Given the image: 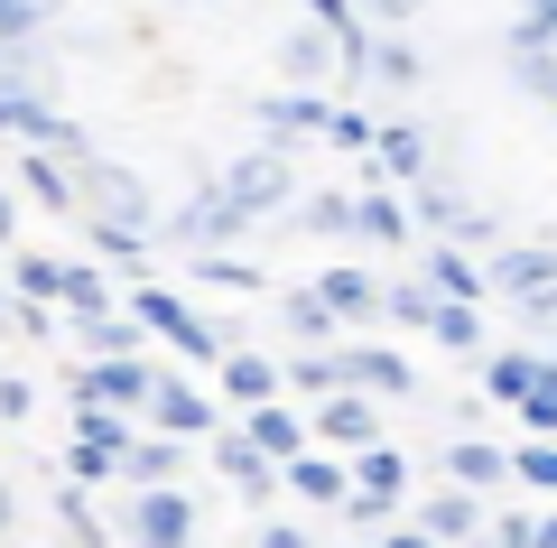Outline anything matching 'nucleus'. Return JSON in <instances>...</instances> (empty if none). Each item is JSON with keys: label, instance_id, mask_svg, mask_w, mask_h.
<instances>
[{"label": "nucleus", "instance_id": "2", "mask_svg": "<svg viewBox=\"0 0 557 548\" xmlns=\"http://www.w3.org/2000/svg\"><path fill=\"white\" fill-rule=\"evenodd\" d=\"M223 205H233V215H270V205H288V158H242V168L223 176Z\"/></svg>", "mask_w": 557, "mask_h": 548}, {"label": "nucleus", "instance_id": "22", "mask_svg": "<svg viewBox=\"0 0 557 548\" xmlns=\"http://www.w3.org/2000/svg\"><path fill=\"white\" fill-rule=\"evenodd\" d=\"M539 373H548V363H539V353H502V363H493V373H483V381H493L502 400H520V391H530Z\"/></svg>", "mask_w": 557, "mask_h": 548}, {"label": "nucleus", "instance_id": "26", "mask_svg": "<svg viewBox=\"0 0 557 548\" xmlns=\"http://www.w3.org/2000/svg\"><path fill=\"white\" fill-rule=\"evenodd\" d=\"M288 381H298V391H335V381H344V353H307V363H288Z\"/></svg>", "mask_w": 557, "mask_h": 548}, {"label": "nucleus", "instance_id": "23", "mask_svg": "<svg viewBox=\"0 0 557 548\" xmlns=\"http://www.w3.org/2000/svg\"><path fill=\"white\" fill-rule=\"evenodd\" d=\"M223 474H233V484H251L260 502H270V455H260V447H242V437H233V447H223Z\"/></svg>", "mask_w": 557, "mask_h": 548}, {"label": "nucleus", "instance_id": "13", "mask_svg": "<svg viewBox=\"0 0 557 548\" xmlns=\"http://www.w3.org/2000/svg\"><path fill=\"white\" fill-rule=\"evenodd\" d=\"M317 297H325V316H362V307H372V279H362V270H325Z\"/></svg>", "mask_w": 557, "mask_h": 548}, {"label": "nucleus", "instance_id": "10", "mask_svg": "<svg viewBox=\"0 0 557 548\" xmlns=\"http://www.w3.org/2000/svg\"><path fill=\"white\" fill-rule=\"evenodd\" d=\"M112 474H131V484H168V474H177V447H131V437H121Z\"/></svg>", "mask_w": 557, "mask_h": 548}, {"label": "nucleus", "instance_id": "16", "mask_svg": "<svg viewBox=\"0 0 557 548\" xmlns=\"http://www.w3.org/2000/svg\"><path fill=\"white\" fill-rule=\"evenodd\" d=\"M251 437H260V455H298V418H288V410H270V400H251Z\"/></svg>", "mask_w": 557, "mask_h": 548}, {"label": "nucleus", "instance_id": "34", "mask_svg": "<svg viewBox=\"0 0 557 548\" xmlns=\"http://www.w3.org/2000/svg\"><path fill=\"white\" fill-rule=\"evenodd\" d=\"M38 28V0H0V38H28Z\"/></svg>", "mask_w": 557, "mask_h": 548}, {"label": "nucleus", "instance_id": "21", "mask_svg": "<svg viewBox=\"0 0 557 548\" xmlns=\"http://www.w3.org/2000/svg\"><path fill=\"white\" fill-rule=\"evenodd\" d=\"M446 465H456V484H465V492H493V484H502V455H493V447H456Z\"/></svg>", "mask_w": 557, "mask_h": 548}, {"label": "nucleus", "instance_id": "15", "mask_svg": "<svg viewBox=\"0 0 557 548\" xmlns=\"http://www.w3.org/2000/svg\"><path fill=\"white\" fill-rule=\"evenodd\" d=\"M223 391H233V400H270V391H278V373L260 363V353H233V363H223Z\"/></svg>", "mask_w": 557, "mask_h": 548}, {"label": "nucleus", "instance_id": "32", "mask_svg": "<svg viewBox=\"0 0 557 548\" xmlns=\"http://www.w3.org/2000/svg\"><path fill=\"white\" fill-rule=\"evenodd\" d=\"M520 484L548 492V484H557V455H548V447H520Z\"/></svg>", "mask_w": 557, "mask_h": 548}, {"label": "nucleus", "instance_id": "5", "mask_svg": "<svg viewBox=\"0 0 557 548\" xmlns=\"http://www.w3.org/2000/svg\"><path fill=\"white\" fill-rule=\"evenodd\" d=\"M139 316H149V326H159L177 353H214V326H196V316H186L168 289H139Z\"/></svg>", "mask_w": 557, "mask_h": 548}, {"label": "nucleus", "instance_id": "27", "mask_svg": "<svg viewBox=\"0 0 557 548\" xmlns=\"http://www.w3.org/2000/svg\"><path fill=\"white\" fill-rule=\"evenodd\" d=\"M307 233H354V205H344V196H307Z\"/></svg>", "mask_w": 557, "mask_h": 548}, {"label": "nucleus", "instance_id": "20", "mask_svg": "<svg viewBox=\"0 0 557 548\" xmlns=\"http://www.w3.org/2000/svg\"><path fill=\"white\" fill-rule=\"evenodd\" d=\"M354 233H372V242H409V215H399L391 196H372V205H354Z\"/></svg>", "mask_w": 557, "mask_h": 548}, {"label": "nucleus", "instance_id": "39", "mask_svg": "<svg viewBox=\"0 0 557 548\" xmlns=\"http://www.w3.org/2000/svg\"><path fill=\"white\" fill-rule=\"evenodd\" d=\"M362 10H372V20H399V10H409V0H362Z\"/></svg>", "mask_w": 557, "mask_h": 548}, {"label": "nucleus", "instance_id": "40", "mask_svg": "<svg viewBox=\"0 0 557 548\" xmlns=\"http://www.w3.org/2000/svg\"><path fill=\"white\" fill-rule=\"evenodd\" d=\"M10 521H20V511H10V484H0V529H10Z\"/></svg>", "mask_w": 557, "mask_h": 548}, {"label": "nucleus", "instance_id": "31", "mask_svg": "<svg viewBox=\"0 0 557 548\" xmlns=\"http://www.w3.org/2000/svg\"><path fill=\"white\" fill-rule=\"evenodd\" d=\"M317 131H325V139H335V149H362V139H372V121H362V112H325V121H317Z\"/></svg>", "mask_w": 557, "mask_h": 548}, {"label": "nucleus", "instance_id": "11", "mask_svg": "<svg viewBox=\"0 0 557 548\" xmlns=\"http://www.w3.org/2000/svg\"><path fill=\"white\" fill-rule=\"evenodd\" d=\"M428 334H437V344H456V353H474V344H483V326H474V307H465V297L428 307Z\"/></svg>", "mask_w": 557, "mask_h": 548}, {"label": "nucleus", "instance_id": "6", "mask_svg": "<svg viewBox=\"0 0 557 548\" xmlns=\"http://www.w3.org/2000/svg\"><path fill=\"white\" fill-rule=\"evenodd\" d=\"M75 391H84V400H112V410H139V391H149V373L112 353V363H94V373H84Z\"/></svg>", "mask_w": 557, "mask_h": 548}, {"label": "nucleus", "instance_id": "7", "mask_svg": "<svg viewBox=\"0 0 557 548\" xmlns=\"http://www.w3.org/2000/svg\"><path fill=\"white\" fill-rule=\"evenodd\" d=\"M362 465L344 474V492H372V502H399V484H409V465H399L391 447H354Z\"/></svg>", "mask_w": 557, "mask_h": 548}, {"label": "nucleus", "instance_id": "30", "mask_svg": "<svg viewBox=\"0 0 557 548\" xmlns=\"http://www.w3.org/2000/svg\"><path fill=\"white\" fill-rule=\"evenodd\" d=\"M520 418H530V428H557V381H548V373L520 391Z\"/></svg>", "mask_w": 557, "mask_h": 548}, {"label": "nucleus", "instance_id": "38", "mask_svg": "<svg viewBox=\"0 0 557 548\" xmlns=\"http://www.w3.org/2000/svg\"><path fill=\"white\" fill-rule=\"evenodd\" d=\"M381 548H437V539H428V529H391Z\"/></svg>", "mask_w": 557, "mask_h": 548}, {"label": "nucleus", "instance_id": "14", "mask_svg": "<svg viewBox=\"0 0 557 548\" xmlns=\"http://www.w3.org/2000/svg\"><path fill=\"white\" fill-rule=\"evenodd\" d=\"M325 57H335V28H325V20L288 38V75H307V84H317V75H325Z\"/></svg>", "mask_w": 557, "mask_h": 548}, {"label": "nucleus", "instance_id": "36", "mask_svg": "<svg viewBox=\"0 0 557 548\" xmlns=\"http://www.w3.org/2000/svg\"><path fill=\"white\" fill-rule=\"evenodd\" d=\"M28 410H38V400H28V381H0V418H10V428H20Z\"/></svg>", "mask_w": 557, "mask_h": 548}, {"label": "nucleus", "instance_id": "1", "mask_svg": "<svg viewBox=\"0 0 557 548\" xmlns=\"http://www.w3.org/2000/svg\"><path fill=\"white\" fill-rule=\"evenodd\" d=\"M131 529H139V548H186V539H196V502L168 492V484H149L139 511H131Z\"/></svg>", "mask_w": 557, "mask_h": 548}, {"label": "nucleus", "instance_id": "19", "mask_svg": "<svg viewBox=\"0 0 557 548\" xmlns=\"http://www.w3.org/2000/svg\"><path fill=\"white\" fill-rule=\"evenodd\" d=\"M288 484L307 492V502H344V465H325V455H298V474Z\"/></svg>", "mask_w": 557, "mask_h": 548}, {"label": "nucleus", "instance_id": "28", "mask_svg": "<svg viewBox=\"0 0 557 548\" xmlns=\"http://www.w3.org/2000/svg\"><path fill=\"white\" fill-rule=\"evenodd\" d=\"M502 289H548V252H511V260H502Z\"/></svg>", "mask_w": 557, "mask_h": 548}, {"label": "nucleus", "instance_id": "35", "mask_svg": "<svg viewBox=\"0 0 557 548\" xmlns=\"http://www.w3.org/2000/svg\"><path fill=\"white\" fill-rule=\"evenodd\" d=\"M288 326H298V334H325V297H288Z\"/></svg>", "mask_w": 557, "mask_h": 548}, {"label": "nucleus", "instance_id": "8", "mask_svg": "<svg viewBox=\"0 0 557 548\" xmlns=\"http://www.w3.org/2000/svg\"><path fill=\"white\" fill-rule=\"evenodd\" d=\"M344 381H362V391L399 400V391H409V363H391V353H372V344H362V353H344Z\"/></svg>", "mask_w": 557, "mask_h": 548}, {"label": "nucleus", "instance_id": "33", "mask_svg": "<svg viewBox=\"0 0 557 548\" xmlns=\"http://www.w3.org/2000/svg\"><path fill=\"white\" fill-rule=\"evenodd\" d=\"M57 279H65L57 260H20V289H28V297H57Z\"/></svg>", "mask_w": 557, "mask_h": 548}, {"label": "nucleus", "instance_id": "17", "mask_svg": "<svg viewBox=\"0 0 557 548\" xmlns=\"http://www.w3.org/2000/svg\"><path fill=\"white\" fill-rule=\"evenodd\" d=\"M260 121H270V131H317L325 102H307V94H270V102H260Z\"/></svg>", "mask_w": 557, "mask_h": 548}, {"label": "nucleus", "instance_id": "41", "mask_svg": "<svg viewBox=\"0 0 557 548\" xmlns=\"http://www.w3.org/2000/svg\"><path fill=\"white\" fill-rule=\"evenodd\" d=\"M10 223H20V215H10V196H0V242H10Z\"/></svg>", "mask_w": 557, "mask_h": 548}, {"label": "nucleus", "instance_id": "18", "mask_svg": "<svg viewBox=\"0 0 557 548\" xmlns=\"http://www.w3.org/2000/svg\"><path fill=\"white\" fill-rule=\"evenodd\" d=\"M362 75H372V84H409V75H418V57H409L399 38H381V47H362Z\"/></svg>", "mask_w": 557, "mask_h": 548}, {"label": "nucleus", "instance_id": "25", "mask_svg": "<svg viewBox=\"0 0 557 548\" xmlns=\"http://www.w3.org/2000/svg\"><path fill=\"white\" fill-rule=\"evenodd\" d=\"M372 139H381V168H391V176H418V168H428L418 131H372Z\"/></svg>", "mask_w": 557, "mask_h": 548}, {"label": "nucleus", "instance_id": "29", "mask_svg": "<svg viewBox=\"0 0 557 548\" xmlns=\"http://www.w3.org/2000/svg\"><path fill=\"white\" fill-rule=\"evenodd\" d=\"M20 186H38L47 205H75V176H57V168H47V158H28V168H20Z\"/></svg>", "mask_w": 557, "mask_h": 548}, {"label": "nucleus", "instance_id": "42", "mask_svg": "<svg viewBox=\"0 0 557 548\" xmlns=\"http://www.w3.org/2000/svg\"><path fill=\"white\" fill-rule=\"evenodd\" d=\"M38 10H47V0H38Z\"/></svg>", "mask_w": 557, "mask_h": 548}, {"label": "nucleus", "instance_id": "24", "mask_svg": "<svg viewBox=\"0 0 557 548\" xmlns=\"http://www.w3.org/2000/svg\"><path fill=\"white\" fill-rule=\"evenodd\" d=\"M233 223H251V215H233V205H223V196H205L196 215H186V242H223V233H233Z\"/></svg>", "mask_w": 557, "mask_h": 548}, {"label": "nucleus", "instance_id": "3", "mask_svg": "<svg viewBox=\"0 0 557 548\" xmlns=\"http://www.w3.org/2000/svg\"><path fill=\"white\" fill-rule=\"evenodd\" d=\"M139 410L159 418L168 437H205V428H214V400L186 391V381H149V391H139Z\"/></svg>", "mask_w": 557, "mask_h": 548}, {"label": "nucleus", "instance_id": "12", "mask_svg": "<svg viewBox=\"0 0 557 548\" xmlns=\"http://www.w3.org/2000/svg\"><path fill=\"white\" fill-rule=\"evenodd\" d=\"M428 279H437L446 297H465V307H474V297H483V270H474V260H465V252H428Z\"/></svg>", "mask_w": 557, "mask_h": 548}, {"label": "nucleus", "instance_id": "4", "mask_svg": "<svg viewBox=\"0 0 557 548\" xmlns=\"http://www.w3.org/2000/svg\"><path fill=\"white\" fill-rule=\"evenodd\" d=\"M317 400H325V410H317V437H335V447H372V428H381L372 400H354L344 381H335V391H317Z\"/></svg>", "mask_w": 557, "mask_h": 548}, {"label": "nucleus", "instance_id": "37", "mask_svg": "<svg viewBox=\"0 0 557 548\" xmlns=\"http://www.w3.org/2000/svg\"><path fill=\"white\" fill-rule=\"evenodd\" d=\"M260 548H317V539H307V529H288V521H270V529H260Z\"/></svg>", "mask_w": 557, "mask_h": 548}, {"label": "nucleus", "instance_id": "9", "mask_svg": "<svg viewBox=\"0 0 557 548\" xmlns=\"http://www.w3.org/2000/svg\"><path fill=\"white\" fill-rule=\"evenodd\" d=\"M474 529H483L474 492H437V502H428V539H474Z\"/></svg>", "mask_w": 557, "mask_h": 548}]
</instances>
